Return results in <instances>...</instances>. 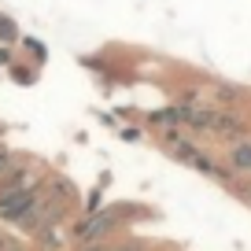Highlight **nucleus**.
Here are the masks:
<instances>
[{
  "mask_svg": "<svg viewBox=\"0 0 251 251\" xmlns=\"http://www.w3.org/2000/svg\"><path fill=\"white\" fill-rule=\"evenodd\" d=\"M122 207H107V211H89V214H81V222L74 226V240L78 244H100V240H107L111 236V229L122 222Z\"/></svg>",
  "mask_w": 251,
  "mask_h": 251,
  "instance_id": "1",
  "label": "nucleus"
},
{
  "mask_svg": "<svg viewBox=\"0 0 251 251\" xmlns=\"http://www.w3.org/2000/svg\"><path fill=\"white\" fill-rule=\"evenodd\" d=\"M226 166L236 174V177H251V137H244V141H233V144H229Z\"/></svg>",
  "mask_w": 251,
  "mask_h": 251,
  "instance_id": "2",
  "label": "nucleus"
},
{
  "mask_svg": "<svg viewBox=\"0 0 251 251\" xmlns=\"http://www.w3.org/2000/svg\"><path fill=\"white\" fill-rule=\"evenodd\" d=\"M244 100V89H236V85H214V107H233V103H240Z\"/></svg>",
  "mask_w": 251,
  "mask_h": 251,
  "instance_id": "3",
  "label": "nucleus"
},
{
  "mask_svg": "<svg viewBox=\"0 0 251 251\" xmlns=\"http://www.w3.org/2000/svg\"><path fill=\"white\" fill-rule=\"evenodd\" d=\"M15 163H19V159H15V155H11V151H8V148H4V144H0V177H4V174H8V170H11V166H15Z\"/></svg>",
  "mask_w": 251,
  "mask_h": 251,
  "instance_id": "4",
  "label": "nucleus"
},
{
  "mask_svg": "<svg viewBox=\"0 0 251 251\" xmlns=\"http://www.w3.org/2000/svg\"><path fill=\"white\" fill-rule=\"evenodd\" d=\"M0 41H15V26H11L4 15H0Z\"/></svg>",
  "mask_w": 251,
  "mask_h": 251,
  "instance_id": "5",
  "label": "nucleus"
},
{
  "mask_svg": "<svg viewBox=\"0 0 251 251\" xmlns=\"http://www.w3.org/2000/svg\"><path fill=\"white\" fill-rule=\"evenodd\" d=\"M111 251H148L144 244H137V240H129V244H115Z\"/></svg>",
  "mask_w": 251,
  "mask_h": 251,
  "instance_id": "6",
  "label": "nucleus"
},
{
  "mask_svg": "<svg viewBox=\"0 0 251 251\" xmlns=\"http://www.w3.org/2000/svg\"><path fill=\"white\" fill-rule=\"evenodd\" d=\"M85 251H111V244H103V240L100 244H85Z\"/></svg>",
  "mask_w": 251,
  "mask_h": 251,
  "instance_id": "7",
  "label": "nucleus"
}]
</instances>
